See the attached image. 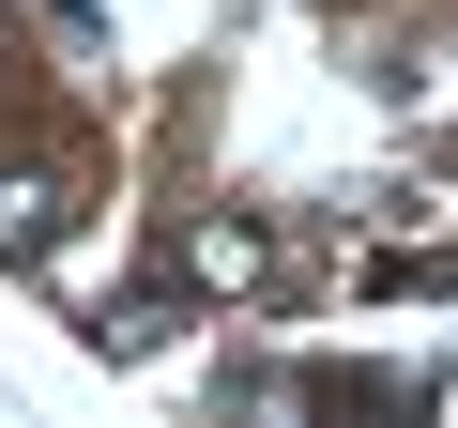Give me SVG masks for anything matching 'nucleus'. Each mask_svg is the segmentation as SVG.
<instances>
[{
	"label": "nucleus",
	"instance_id": "nucleus-1",
	"mask_svg": "<svg viewBox=\"0 0 458 428\" xmlns=\"http://www.w3.org/2000/svg\"><path fill=\"white\" fill-rule=\"evenodd\" d=\"M92 214V153L77 138H31L0 153V261H62V230Z\"/></svg>",
	"mask_w": 458,
	"mask_h": 428
},
{
	"label": "nucleus",
	"instance_id": "nucleus-2",
	"mask_svg": "<svg viewBox=\"0 0 458 428\" xmlns=\"http://www.w3.org/2000/svg\"><path fill=\"white\" fill-rule=\"evenodd\" d=\"M183 276H199V291H245V306H276V291H291V245L260 230V214H199Z\"/></svg>",
	"mask_w": 458,
	"mask_h": 428
},
{
	"label": "nucleus",
	"instance_id": "nucleus-3",
	"mask_svg": "<svg viewBox=\"0 0 458 428\" xmlns=\"http://www.w3.org/2000/svg\"><path fill=\"white\" fill-rule=\"evenodd\" d=\"M168 321H183V261H153V276H123L107 306H77V337H92V352H153Z\"/></svg>",
	"mask_w": 458,
	"mask_h": 428
}]
</instances>
